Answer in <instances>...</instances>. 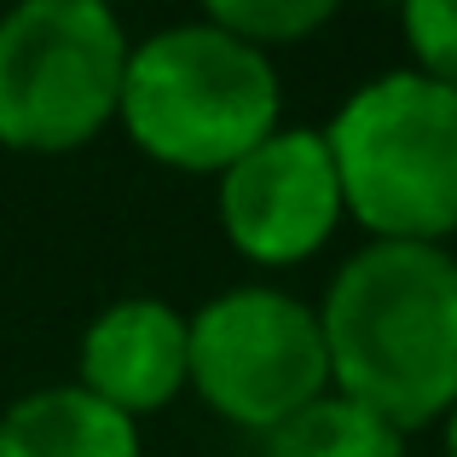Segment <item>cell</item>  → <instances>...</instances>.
<instances>
[{
	"label": "cell",
	"instance_id": "cell-1",
	"mask_svg": "<svg viewBox=\"0 0 457 457\" xmlns=\"http://www.w3.org/2000/svg\"><path fill=\"white\" fill-rule=\"evenodd\" d=\"M330 388L400 435L440 428L457 405V255L452 244H359L319 302Z\"/></svg>",
	"mask_w": 457,
	"mask_h": 457
},
{
	"label": "cell",
	"instance_id": "cell-2",
	"mask_svg": "<svg viewBox=\"0 0 457 457\" xmlns=\"http://www.w3.org/2000/svg\"><path fill=\"white\" fill-rule=\"evenodd\" d=\"M116 128L139 156L174 174L220 179L244 151L284 128V76L267 53L197 12L134 41Z\"/></svg>",
	"mask_w": 457,
	"mask_h": 457
},
{
	"label": "cell",
	"instance_id": "cell-3",
	"mask_svg": "<svg viewBox=\"0 0 457 457\" xmlns=\"http://www.w3.org/2000/svg\"><path fill=\"white\" fill-rule=\"evenodd\" d=\"M342 179L347 220L370 244L457 237V93L400 64L359 81L319 128Z\"/></svg>",
	"mask_w": 457,
	"mask_h": 457
},
{
	"label": "cell",
	"instance_id": "cell-4",
	"mask_svg": "<svg viewBox=\"0 0 457 457\" xmlns=\"http://www.w3.org/2000/svg\"><path fill=\"white\" fill-rule=\"evenodd\" d=\"M134 35L104 0L0 12V151L70 156L116 128Z\"/></svg>",
	"mask_w": 457,
	"mask_h": 457
},
{
	"label": "cell",
	"instance_id": "cell-5",
	"mask_svg": "<svg viewBox=\"0 0 457 457\" xmlns=\"http://www.w3.org/2000/svg\"><path fill=\"white\" fill-rule=\"evenodd\" d=\"M191 330V394L220 423L272 435L319 394H330L319 307L278 284H232L186 312Z\"/></svg>",
	"mask_w": 457,
	"mask_h": 457
},
{
	"label": "cell",
	"instance_id": "cell-6",
	"mask_svg": "<svg viewBox=\"0 0 457 457\" xmlns=\"http://www.w3.org/2000/svg\"><path fill=\"white\" fill-rule=\"evenodd\" d=\"M214 220L249 267H302L347 220L342 179L319 128L284 122L214 179Z\"/></svg>",
	"mask_w": 457,
	"mask_h": 457
},
{
	"label": "cell",
	"instance_id": "cell-7",
	"mask_svg": "<svg viewBox=\"0 0 457 457\" xmlns=\"http://www.w3.org/2000/svg\"><path fill=\"white\" fill-rule=\"evenodd\" d=\"M76 388L122 417H156L191 394V330L162 295H122L99 307L76 347Z\"/></svg>",
	"mask_w": 457,
	"mask_h": 457
},
{
	"label": "cell",
	"instance_id": "cell-8",
	"mask_svg": "<svg viewBox=\"0 0 457 457\" xmlns=\"http://www.w3.org/2000/svg\"><path fill=\"white\" fill-rule=\"evenodd\" d=\"M0 457H145L139 423L76 382L29 388L0 411Z\"/></svg>",
	"mask_w": 457,
	"mask_h": 457
},
{
	"label": "cell",
	"instance_id": "cell-9",
	"mask_svg": "<svg viewBox=\"0 0 457 457\" xmlns=\"http://www.w3.org/2000/svg\"><path fill=\"white\" fill-rule=\"evenodd\" d=\"M261 457H405V435L370 405L330 388L261 435Z\"/></svg>",
	"mask_w": 457,
	"mask_h": 457
},
{
	"label": "cell",
	"instance_id": "cell-10",
	"mask_svg": "<svg viewBox=\"0 0 457 457\" xmlns=\"http://www.w3.org/2000/svg\"><path fill=\"white\" fill-rule=\"evenodd\" d=\"M203 18L272 58L278 46H302L307 35H319L336 18V0H209Z\"/></svg>",
	"mask_w": 457,
	"mask_h": 457
},
{
	"label": "cell",
	"instance_id": "cell-11",
	"mask_svg": "<svg viewBox=\"0 0 457 457\" xmlns=\"http://www.w3.org/2000/svg\"><path fill=\"white\" fill-rule=\"evenodd\" d=\"M400 35L411 46V70L457 93V0H411L400 6Z\"/></svg>",
	"mask_w": 457,
	"mask_h": 457
},
{
	"label": "cell",
	"instance_id": "cell-12",
	"mask_svg": "<svg viewBox=\"0 0 457 457\" xmlns=\"http://www.w3.org/2000/svg\"><path fill=\"white\" fill-rule=\"evenodd\" d=\"M440 446H446V457H457V405L446 411V423H440Z\"/></svg>",
	"mask_w": 457,
	"mask_h": 457
}]
</instances>
